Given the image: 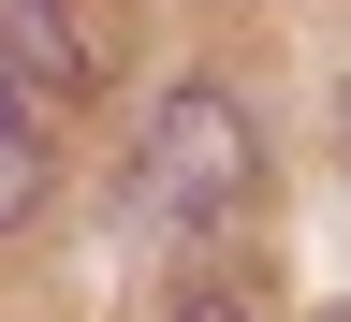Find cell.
<instances>
[{"label": "cell", "mask_w": 351, "mask_h": 322, "mask_svg": "<svg viewBox=\"0 0 351 322\" xmlns=\"http://www.w3.org/2000/svg\"><path fill=\"white\" fill-rule=\"evenodd\" d=\"M249 176H263V147H249V117L219 103V88H161L147 103V147H132L147 220H234Z\"/></svg>", "instance_id": "1"}, {"label": "cell", "mask_w": 351, "mask_h": 322, "mask_svg": "<svg viewBox=\"0 0 351 322\" xmlns=\"http://www.w3.org/2000/svg\"><path fill=\"white\" fill-rule=\"evenodd\" d=\"M29 205H44V117L15 103V73H0V235H15Z\"/></svg>", "instance_id": "3"}, {"label": "cell", "mask_w": 351, "mask_h": 322, "mask_svg": "<svg viewBox=\"0 0 351 322\" xmlns=\"http://www.w3.org/2000/svg\"><path fill=\"white\" fill-rule=\"evenodd\" d=\"M88 59H103V44H88V15H73V0H0V73H15V88H44V103H88V88H103Z\"/></svg>", "instance_id": "2"}, {"label": "cell", "mask_w": 351, "mask_h": 322, "mask_svg": "<svg viewBox=\"0 0 351 322\" xmlns=\"http://www.w3.org/2000/svg\"><path fill=\"white\" fill-rule=\"evenodd\" d=\"M176 322H249V308H219V293H191V308H176Z\"/></svg>", "instance_id": "4"}]
</instances>
